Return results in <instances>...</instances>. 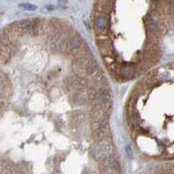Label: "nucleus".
Returning <instances> with one entry per match:
<instances>
[{
    "label": "nucleus",
    "mask_w": 174,
    "mask_h": 174,
    "mask_svg": "<svg viewBox=\"0 0 174 174\" xmlns=\"http://www.w3.org/2000/svg\"><path fill=\"white\" fill-rule=\"evenodd\" d=\"M19 7L24 9V10H26V11H36L37 10V6L35 5H32V4H30V3H24V4H20L19 5Z\"/></svg>",
    "instance_id": "obj_2"
},
{
    "label": "nucleus",
    "mask_w": 174,
    "mask_h": 174,
    "mask_svg": "<svg viewBox=\"0 0 174 174\" xmlns=\"http://www.w3.org/2000/svg\"><path fill=\"white\" fill-rule=\"evenodd\" d=\"M126 152H127V153H128V156L130 157H132V149H131V147L130 146H127L126 147Z\"/></svg>",
    "instance_id": "obj_3"
},
{
    "label": "nucleus",
    "mask_w": 174,
    "mask_h": 174,
    "mask_svg": "<svg viewBox=\"0 0 174 174\" xmlns=\"http://www.w3.org/2000/svg\"><path fill=\"white\" fill-rule=\"evenodd\" d=\"M95 26L96 28L98 30V31H105L106 28H107V26H108V22L106 20L105 17H98L96 18L95 22Z\"/></svg>",
    "instance_id": "obj_1"
}]
</instances>
